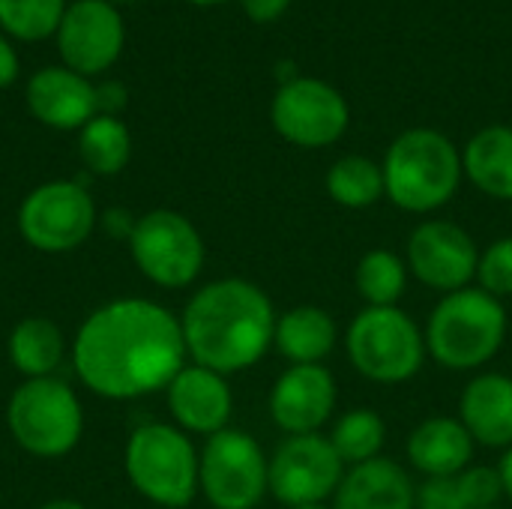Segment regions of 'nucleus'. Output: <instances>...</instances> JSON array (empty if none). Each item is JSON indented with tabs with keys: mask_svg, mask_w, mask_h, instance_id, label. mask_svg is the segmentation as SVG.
I'll return each instance as SVG.
<instances>
[{
	"mask_svg": "<svg viewBox=\"0 0 512 509\" xmlns=\"http://www.w3.org/2000/svg\"><path fill=\"white\" fill-rule=\"evenodd\" d=\"M69 360L93 396L132 402L165 393L189 354L180 315L147 297H120L81 321Z\"/></svg>",
	"mask_w": 512,
	"mask_h": 509,
	"instance_id": "f257e3e1",
	"label": "nucleus"
},
{
	"mask_svg": "<svg viewBox=\"0 0 512 509\" xmlns=\"http://www.w3.org/2000/svg\"><path fill=\"white\" fill-rule=\"evenodd\" d=\"M276 306L249 279L225 276L201 285L180 312L189 363L225 378L258 366L273 348Z\"/></svg>",
	"mask_w": 512,
	"mask_h": 509,
	"instance_id": "f03ea898",
	"label": "nucleus"
},
{
	"mask_svg": "<svg viewBox=\"0 0 512 509\" xmlns=\"http://www.w3.org/2000/svg\"><path fill=\"white\" fill-rule=\"evenodd\" d=\"M384 189L387 201L402 213L429 216L447 207L462 180V150L432 126H414L399 132L384 153Z\"/></svg>",
	"mask_w": 512,
	"mask_h": 509,
	"instance_id": "7ed1b4c3",
	"label": "nucleus"
},
{
	"mask_svg": "<svg viewBox=\"0 0 512 509\" xmlns=\"http://www.w3.org/2000/svg\"><path fill=\"white\" fill-rule=\"evenodd\" d=\"M510 315L501 300L471 285L444 294L423 327L429 357L447 372H480L507 342Z\"/></svg>",
	"mask_w": 512,
	"mask_h": 509,
	"instance_id": "20e7f679",
	"label": "nucleus"
},
{
	"mask_svg": "<svg viewBox=\"0 0 512 509\" xmlns=\"http://www.w3.org/2000/svg\"><path fill=\"white\" fill-rule=\"evenodd\" d=\"M198 447L174 423H144L132 429L123 450L129 486L150 504L186 509L198 495Z\"/></svg>",
	"mask_w": 512,
	"mask_h": 509,
	"instance_id": "39448f33",
	"label": "nucleus"
},
{
	"mask_svg": "<svg viewBox=\"0 0 512 509\" xmlns=\"http://www.w3.org/2000/svg\"><path fill=\"white\" fill-rule=\"evenodd\" d=\"M345 351L354 372L381 387L408 384L429 357L423 327L402 306H363L348 324Z\"/></svg>",
	"mask_w": 512,
	"mask_h": 509,
	"instance_id": "423d86ee",
	"label": "nucleus"
},
{
	"mask_svg": "<svg viewBox=\"0 0 512 509\" xmlns=\"http://www.w3.org/2000/svg\"><path fill=\"white\" fill-rule=\"evenodd\" d=\"M6 429L27 456L63 459L84 435V405L57 375L30 378L6 402Z\"/></svg>",
	"mask_w": 512,
	"mask_h": 509,
	"instance_id": "0eeeda50",
	"label": "nucleus"
},
{
	"mask_svg": "<svg viewBox=\"0 0 512 509\" xmlns=\"http://www.w3.org/2000/svg\"><path fill=\"white\" fill-rule=\"evenodd\" d=\"M126 246L135 270L150 285L165 291L195 285L207 261V246L195 222L168 207H156L138 216Z\"/></svg>",
	"mask_w": 512,
	"mask_h": 509,
	"instance_id": "6e6552de",
	"label": "nucleus"
},
{
	"mask_svg": "<svg viewBox=\"0 0 512 509\" xmlns=\"http://www.w3.org/2000/svg\"><path fill=\"white\" fill-rule=\"evenodd\" d=\"M198 489L213 509H255L270 495V456L258 438L228 426L198 453Z\"/></svg>",
	"mask_w": 512,
	"mask_h": 509,
	"instance_id": "1a4fd4ad",
	"label": "nucleus"
},
{
	"mask_svg": "<svg viewBox=\"0 0 512 509\" xmlns=\"http://www.w3.org/2000/svg\"><path fill=\"white\" fill-rule=\"evenodd\" d=\"M96 225L99 210L81 180H48L30 189L18 207L24 243L45 255H63L84 246Z\"/></svg>",
	"mask_w": 512,
	"mask_h": 509,
	"instance_id": "9d476101",
	"label": "nucleus"
},
{
	"mask_svg": "<svg viewBox=\"0 0 512 509\" xmlns=\"http://www.w3.org/2000/svg\"><path fill=\"white\" fill-rule=\"evenodd\" d=\"M270 123L282 141L300 150H321L333 147L348 132L351 105L330 81L294 75L273 93Z\"/></svg>",
	"mask_w": 512,
	"mask_h": 509,
	"instance_id": "9b49d317",
	"label": "nucleus"
},
{
	"mask_svg": "<svg viewBox=\"0 0 512 509\" xmlns=\"http://www.w3.org/2000/svg\"><path fill=\"white\" fill-rule=\"evenodd\" d=\"M345 471L327 435H288L270 456V495L288 509L327 504Z\"/></svg>",
	"mask_w": 512,
	"mask_h": 509,
	"instance_id": "f8f14e48",
	"label": "nucleus"
},
{
	"mask_svg": "<svg viewBox=\"0 0 512 509\" xmlns=\"http://www.w3.org/2000/svg\"><path fill=\"white\" fill-rule=\"evenodd\" d=\"M480 246L453 219H423L405 243V264L411 279L423 288L444 294L471 288L477 279Z\"/></svg>",
	"mask_w": 512,
	"mask_h": 509,
	"instance_id": "ddd939ff",
	"label": "nucleus"
},
{
	"mask_svg": "<svg viewBox=\"0 0 512 509\" xmlns=\"http://www.w3.org/2000/svg\"><path fill=\"white\" fill-rule=\"evenodd\" d=\"M60 63L93 78L108 72L126 48V24L114 3L72 0L54 33Z\"/></svg>",
	"mask_w": 512,
	"mask_h": 509,
	"instance_id": "4468645a",
	"label": "nucleus"
},
{
	"mask_svg": "<svg viewBox=\"0 0 512 509\" xmlns=\"http://www.w3.org/2000/svg\"><path fill=\"white\" fill-rule=\"evenodd\" d=\"M339 405V384L333 372L318 366H288L270 387L267 411L279 432L285 435H315L321 432Z\"/></svg>",
	"mask_w": 512,
	"mask_h": 509,
	"instance_id": "2eb2a0df",
	"label": "nucleus"
},
{
	"mask_svg": "<svg viewBox=\"0 0 512 509\" xmlns=\"http://www.w3.org/2000/svg\"><path fill=\"white\" fill-rule=\"evenodd\" d=\"M165 402L174 426L183 429L186 435H201L207 441L210 435L231 426V414H234L231 384L225 375L207 366L186 363L165 387Z\"/></svg>",
	"mask_w": 512,
	"mask_h": 509,
	"instance_id": "dca6fc26",
	"label": "nucleus"
},
{
	"mask_svg": "<svg viewBox=\"0 0 512 509\" xmlns=\"http://www.w3.org/2000/svg\"><path fill=\"white\" fill-rule=\"evenodd\" d=\"M27 111L48 129L81 132L96 117V84L69 66L36 69L24 87Z\"/></svg>",
	"mask_w": 512,
	"mask_h": 509,
	"instance_id": "f3484780",
	"label": "nucleus"
},
{
	"mask_svg": "<svg viewBox=\"0 0 512 509\" xmlns=\"http://www.w3.org/2000/svg\"><path fill=\"white\" fill-rule=\"evenodd\" d=\"M462 426L474 438L477 447L510 450L512 447V378L504 372H480L474 375L462 396L459 414Z\"/></svg>",
	"mask_w": 512,
	"mask_h": 509,
	"instance_id": "a211bd4d",
	"label": "nucleus"
},
{
	"mask_svg": "<svg viewBox=\"0 0 512 509\" xmlns=\"http://www.w3.org/2000/svg\"><path fill=\"white\" fill-rule=\"evenodd\" d=\"M477 444L459 417H429L408 432L405 459L423 480L456 477L474 465Z\"/></svg>",
	"mask_w": 512,
	"mask_h": 509,
	"instance_id": "6ab92c4d",
	"label": "nucleus"
},
{
	"mask_svg": "<svg viewBox=\"0 0 512 509\" xmlns=\"http://www.w3.org/2000/svg\"><path fill=\"white\" fill-rule=\"evenodd\" d=\"M333 509H417V486L405 465L378 456L345 471Z\"/></svg>",
	"mask_w": 512,
	"mask_h": 509,
	"instance_id": "aec40b11",
	"label": "nucleus"
},
{
	"mask_svg": "<svg viewBox=\"0 0 512 509\" xmlns=\"http://www.w3.org/2000/svg\"><path fill=\"white\" fill-rule=\"evenodd\" d=\"M339 342L336 318L312 303L291 306L276 318L273 348L288 366H318L324 363Z\"/></svg>",
	"mask_w": 512,
	"mask_h": 509,
	"instance_id": "412c9836",
	"label": "nucleus"
},
{
	"mask_svg": "<svg viewBox=\"0 0 512 509\" xmlns=\"http://www.w3.org/2000/svg\"><path fill=\"white\" fill-rule=\"evenodd\" d=\"M462 168L483 195L512 201V126L492 123L474 132L462 150Z\"/></svg>",
	"mask_w": 512,
	"mask_h": 509,
	"instance_id": "4be33fe9",
	"label": "nucleus"
},
{
	"mask_svg": "<svg viewBox=\"0 0 512 509\" xmlns=\"http://www.w3.org/2000/svg\"><path fill=\"white\" fill-rule=\"evenodd\" d=\"M6 351H9L12 369L24 381L51 378V375H57V369L66 360V336L51 318L33 315L12 327Z\"/></svg>",
	"mask_w": 512,
	"mask_h": 509,
	"instance_id": "5701e85b",
	"label": "nucleus"
},
{
	"mask_svg": "<svg viewBox=\"0 0 512 509\" xmlns=\"http://www.w3.org/2000/svg\"><path fill=\"white\" fill-rule=\"evenodd\" d=\"M324 189H327L330 201L345 210H369L381 198H387L381 162H375L363 153H348V156L336 159L327 168Z\"/></svg>",
	"mask_w": 512,
	"mask_h": 509,
	"instance_id": "b1692460",
	"label": "nucleus"
},
{
	"mask_svg": "<svg viewBox=\"0 0 512 509\" xmlns=\"http://www.w3.org/2000/svg\"><path fill=\"white\" fill-rule=\"evenodd\" d=\"M408 282H411V273H408L405 255L384 249V246L363 252L354 267L357 297L363 300V306H372V309L399 306V300L408 291Z\"/></svg>",
	"mask_w": 512,
	"mask_h": 509,
	"instance_id": "393cba45",
	"label": "nucleus"
},
{
	"mask_svg": "<svg viewBox=\"0 0 512 509\" xmlns=\"http://www.w3.org/2000/svg\"><path fill=\"white\" fill-rule=\"evenodd\" d=\"M78 156L93 177H114L132 159V135L120 117L96 114L78 132Z\"/></svg>",
	"mask_w": 512,
	"mask_h": 509,
	"instance_id": "a878e982",
	"label": "nucleus"
},
{
	"mask_svg": "<svg viewBox=\"0 0 512 509\" xmlns=\"http://www.w3.org/2000/svg\"><path fill=\"white\" fill-rule=\"evenodd\" d=\"M327 438L339 453V459L345 462V468H354L384 456L387 423L375 408H351L342 417H336Z\"/></svg>",
	"mask_w": 512,
	"mask_h": 509,
	"instance_id": "bb28decb",
	"label": "nucleus"
},
{
	"mask_svg": "<svg viewBox=\"0 0 512 509\" xmlns=\"http://www.w3.org/2000/svg\"><path fill=\"white\" fill-rule=\"evenodd\" d=\"M66 0H0V33L18 42H42L57 33Z\"/></svg>",
	"mask_w": 512,
	"mask_h": 509,
	"instance_id": "cd10ccee",
	"label": "nucleus"
},
{
	"mask_svg": "<svg viewBox=\"0 0 512 509\" xmlns=\"http://www.w3.org/2000/svg\"><path fill=\"white\" fill-rule=\"evenodd\" d=\"M474 285L501 303L512 297V237H498L495 243L480 249Z\"/></svg>",
	"mask_w": 512,
	"mask_h": 509,
	"instance_id": "c85d7f7f",
	"label": "nucleus"
},
{
	"mask_svg": "<svg viewBox=\"0 0 512 509\" xmlns=\"http://www.w3.org/2000/svg\"><path fill=\"white\" fill-rule=\"evenodd\" d=\"M459 492L468 509L480 507H498L504 501V486H501V474L498 468L489 465H471L465 468L459 477Z\"/></svg>",
	"mask_w": 512,
	"mask_h": 509,
	"instance_id": "c756f323",
	"label": "nucleus"
},
{
	"mask_svg": "<svg viewBox=\"0 0 512 509\" xmlns=\"http://www.w3.org/2000/svg\"><path fill=\"white\" fill-rule=\"evenodd\" d=\"M459 477V474H456ZM456 477H432L417 489V509H468Z\"/></svg>",
	"mask_w": 512,
	"mask_h": 509,
	"instance_id": "7c9ffc66",
	"label": "nucleus"
},
{
	"mask_svg": "<svg viewBox=\"0 0 512 509\" xmlns=\"http://www.w3.org/2000/svg\"><path fill=\"white\" fill-rule=\"evenodd\" d=\"M129 93L120 81H102L96 84V114H111L120 117V111L126 108Z\"/></svg>",
	"mask_w": 512,
	"mask_h": 509,
	"instance_id": "2f4dec72",
	"label": "nucleus"
},
{
	"mask_svg": "<svg viewBox=\"0 0 512 509\" xmlns=\"http://www.w3.org/2000/svg\"><path fill=\"white\" fill-rule=\"evenodd\" d=\"M240 6L249 15V21L273 24V21H279L291 9V0H240Z\"/></svg>",
	"mask_w": 512,
	"mask_h": 509,
	"instance_id": "473e14b6",
	"label": "nucleus"
},
{
	"mask_svg": "<svg viewBox=\"0 0 512 509\" xmlns=\"http://www.w3.org/2000/svg\"><path fill=\"white\" fill-rule=\"evenodd\" d=\"M135 222H138V216H132V213L123 210V207H111V210H105V213L99 216L102 231H105L108 237H117V240H126V243H129V237H132V231H135Z\"/></svg>",
	"mask_w": 512,
	"mask_h": 509,
	"instance_id": "72a5a7b5",
	"label": "nucleus"
},
{
	"mask_svg": "<svg viewBox=\"0 0 512 509\" xmlns=\"http://www.w3.org/2000/svg\"><path fill=\"white\" fill-rule=\"evenodd\" d=\"M18 78V51L9 36L0 33V90L12 87Z\"/></svg>",
	"mask_w": 512,
	"mask_h": 509,
	"instance_id": "f704fd0d",
	"label": "nucleus"
},
{
	"mask_svg": "<svg viewBox=\"0 0 512 509\" xmlns=\"http://www.w3.org/2000/svg\"><path fill=\"white\" fill-rule=\"evenodd\" d=\"M498 474H501V486H504V498L512 504V447L504 450L501 462H498Z\"/></svg>",
	"mask_w": 512,
	"mask_h": 509,
	"instance_id": "c9c22d12",
	"label": "nucleus"
},
{
	"mask_svg": "<svg viewBox=\"0 0 512 509\" xmlns=\"http://www.w3.org/2000/svg\"><path fill=\"white\" fill-rule=\"evenodd\" d=\"M39 509H87L81 501H72V498H54V501H45Z\"/></svg>",
	"mask_w": 512,
	"mask_h": 509,
	"instance_id": "e433bc0d",
	"label": "nucleus"
},
{
	"mask_svg": "<svg viewBox=\"0 0 512 509\" xmlns=\"http://www.w3.org/2000/svg\"><path fill=\"white\" fill-rule=\"evenodd\" d=\"M186 3H192V6H222L228 0H186Z\"/></svg>",
	"mask_w": 512,
	"mask_h": 509,
	"instance_id": "4c0bfd02",
	"label": "nucleus"
},
{
	"mask_svg": "<svg viewBox=\"0 0 512 509\" xmlns=\"http://www.w3.org/2000/svg\"><path fill=\"white\" fill-rule=\"evenodd\" d=\"M294 509H333V507H327V504H306V507H294Z\"/></svg>",
	"mask_w": 512,
	"mask_h": 509,
	"instance_id": "58836bf2",
	"label": "nucleus"
},
{
	"mask_svg": "<svg viewBox=\"0 0 512 509\" xmlns=\"http://www.w3.org/2000/svg\"><path fill=\"white\" fill-rule=\"evenodd\" d=\"M105 3H114V6H120V3H129V0H105Z\"/></svg>",
	"mask_w": 512,
	"mask_h": 509,
	"instance_id": "ea45409f",
	"label": "nucleus"
},
{
	"mask_svg": "<svg viewBox=\"0 0 512 509\" xmlns=\"http://www.w3.org/2000/svg\"><path fill=\"white\" fill-rule=\"evenodd\" d=\"M480 509H501V507H480Z\"/></svg>",
	"mask_w": 512,
	"mask_h": 509,
	"instance_id": "a19ab883",
	"label": "nucleus"
}]
</instances>
